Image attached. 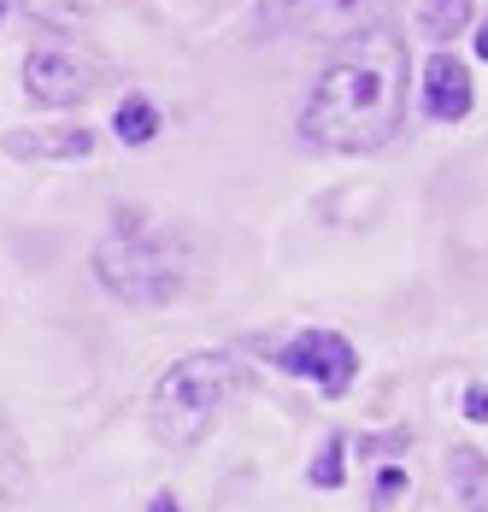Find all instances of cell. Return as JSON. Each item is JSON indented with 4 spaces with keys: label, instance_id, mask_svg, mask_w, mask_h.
<instances>
[{
    "label": "cell",
    "instance_id": "1",
    "mask_svg": "<svg viewBox=\"0 0 488 512\" xmlns=\"http://www.w3.org/2000/svg\"><path fill=\"white\" fill-rule=\"evenodd\" d=\"M406 83L412 65L400 30L371 24L359 36H342L300 112V136L324 154H377L406 118Z\"/></svg>",
    "mask_w": 488,
    "mask_h": 512
},
{
    "label": "cell",
    "instance_id": "2",
    "mask_svg": "<svg viewBox=\"0 0 488 512\" xmlns=\"http://www.w3.org/2000/svg\"><path fill=\"white\" fill-rule=\"evenodd\" d=\"M247 389V359L230 348H200V354L177 359L159 383H153V401H147V430L159 448H195L200 436L218 424V412L230 395Z\"/></svg>",
    "mask_w": 488,
    "mask_h": 512
},
{
    "label": "cell",
    "instance_id": "3",
    "mask_svg": "<svg viewBox=\"0 0 488 512\" xmlns=\"http://www.w3.org/2000/svg\"><path fill=\"white\" fill-rule=\"evenodd\" d=\"M95 277L130 307H165V301L183 295V259L171 248H159L136 212H124L118 230L95 248Z\"/></svg>",
    "mask_w": 488,
    "mask_h": 512
},
{
    "label": "cell",
    "instance_id": "4",
    "mask_svg": "<svg viewBox=\"0 0 488 512\" xmlns=\"http://www.w3.org/2000/svg\"><path fill=\"white\" fill-rule=\"evenodd\" d=\"M400 0H265L259 24L265 36H359L371 24H389Z\"/></svg>",
    "mask_w": 488,
    "mask_h": 512
},
{
    "label": "cell",
    "instance_id": "5",
    "mask_svg": "<svg viewBox=\"0 0 488 512\" xmlns=\"http://www.w3.org/2000/svg\"><path fill=\"white\" fill-rule=\"evenodd\" d=\"M100 83V59L83 53L77 42H36L24 53V95L36 106H77L89 101Z\"/></svg>",
    "mask_w": 488,
    "mask_h": 512
},
{
    "label": "cell",
    "instance_id": "6",
    "mask_svg": "<svg viewBox=\"0 0 488 512\" xmlns=\"http://www.w3.org/2000/svg\"><path fill=\"white\" fill-rule=\"evenodd\" d=\"M277 365L294 371V377H306V383H318L330 401H342L353 389V377H359V354L336 330H300L289 348H277Z\"/></svg>",
    "mask_w": 488,
    "mask_h": 512
},
{
    "label": "cell",
    "instance_id": "7",
    "mask_svg": "<svg viewBox=\"0 0 488 512\" xmlns=\"http://www.w3.org/2000/svg\"><path fill=\"white\" fill-rule=\"evenodd\" d=\"M0 148L12 159H42V165H59V159H89L95 154V136L83 124H42V130H6Z\"/></svg>",
    "mask_w": 488,
    "mask_h": 512
},
{
    "label": "cell",
    "instance_id": "8",
    "mask_svg": "<svg viewBox=\"0 0 488 512\" xmlns=\"http://www.w3.org/2000/svg\"><path fill=\"white\" fill-rule=\"evenodd\" d=\"M477 101V89H471V71L459 65V59H447L436 53L430 65H424V112L441 118V124H453V118H465Z\"/></svg>",
    "mask_w": 488,
    "mask_h": 512
},
{
    "label": "cell",
    "instance_id": "9",
    "mask_svg": "<svg viewBox=\"0 0 488 512\" xmlns=\"http://www.w3.org/2000/svg\"><path fill=\"white\" fill-rule=\"evenodd\" d=\"M447 483L471 512H488V460L483 448H453L447 454Z\"/></svg>",
    "mask_w": 488,
    "mask_h": 512
},
{
    "label": "cell",
    "instance_id": "10",
    "mask_svg": "<svg viewBox=\"0 0 488 512\" xmlns=\"http://www.w3.org/2000/svg\"><path fill=\"white\" fill-rule=\"evenodd\" d=\"M112 130H118L124 148H147V142L165 130V118H159V106L147 101V95H124V101H118V118H112Z\"/></svg>",
    "mask_w": 488,
    "mask_h": 512
},
{
    "label": "cell",
    "instance_id": "11",
    "mask_svg": "<svg viewBox=\"0 0 488 512\" xmlns=\"http://www.w3.org/2000/svg\"><path fill=\"white\" fill-rule=\"evenodd\" d=\"M418 24H424L430 42H453V36L471 30V0H424L418 6Z\"/></svg>",
    "mask_w": 488,
    "mask_h": 512
},
{
    "label": "cell",
    "instance_id": "12",
    "mask_svg": "<svg viewBox=\"0 0 488 512\" xmlns=\"http://www.w3.org/2000/svg\"><path fill=\"white\" fill-rule=\"evenodd\" d=\"M342 436H330V442H324V454H318V460H312V471H306V477H312V483H318V489H342Z\"/></svg>",
    "mask_w": 488,
    "mask_h": 512
},
{
    "label": "cell",
    "instance_id": "13",
    "mask_svg": "<svg viewBox=\"0 0 488 512\" xmlns=\"http://www.w3.org/2000/svg\"><path fill=\"white\" fill-rule=\"evenodd\" d=\"M24 12H36V18H89V12H100L106 0H18Z\"/></svg>",
    "mask_w": 488,
    "mask_h": 512
},
{
    "label": "cell",
    "instance_id": "14",
    "mask_svg": "<svg viewBox=\"0 0 488 512\" xmlns=\"http://www.w3.org/2000/svg\"><path fill=\"white\" fill-rule=\"evenodd\" d=\"M459 407L471 412V418H483V424H488V389H483V383H471V389H465V401H459Z\"/></svg>",
    "mask_w": 488,
    "mask_h": 512
},
{
    "label": "cell",
    "instance_id": "15",
    "mask_svg": "<svg viewBox=\"0 0 488 512\" xmlns=\"http://www.w3.org/2000/svg\"><path fill=\"white\" fill-rule=\"evenodd\" d=\"M477 59H483V65H488V18H483V24H477Z\"/></svg>",
    "mask_w": 488,
    "mask_h": 512
},
{
    "label": "cell",
    "instance_id": "16",
    "mask_svg": "<svg viewBox=\"0 0 488 512\" xmlns=\"http://www.w3.org/2000/svg\"><path fill=\"white\" fill-rule=\"evenodd\" d=\"M147 512H177V501H171V495H153V507Z\"/></svg>",
    "mask_w": 488,
    "mask_h": 512
}]
</instances>
